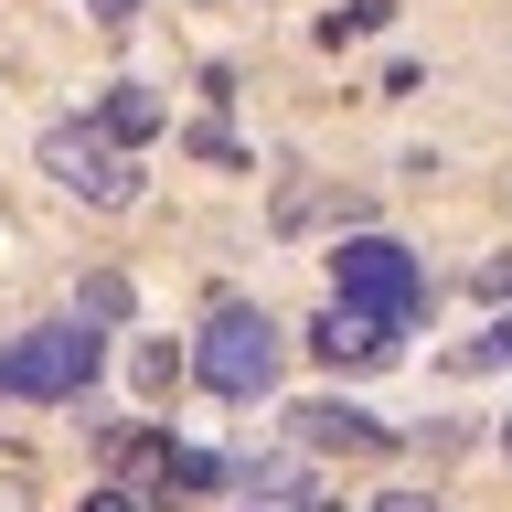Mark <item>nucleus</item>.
<instances>
[{"label": "nucleus", "instance_id": "16", "mask_svg": "<svg viewBox=\"0 0 512 512\" xmlns=\"http://www.w3.org/2000/svg\"><path fill=\"white\" fill-rule=\"evenodd\" d=\"M86 11H96V22H128V11H139V0H86Z\"/></svg>", "mask_w": 512, "mask_h": 512}, {"label": "nucleus", "instance_id": "4", "mask_svg": "<svg viewBox=\"0 0 512 512\" xmlns=\"http://www.w3.org/2000/svg\"><path fill=\"white\" fill-rule=\"evenodd\" d=\"M43 171H54L64 192H86V203H139V171H128V150L96 118H54L43 128Z\"/></svg>", "mask_w": 512, "mask_h": 512}, {"label": "nucleus", "instance_id": "6", "mask_svg": "<svg viewBox=\"0 0 512 512\" xmlns=\"http://www.w3.org/2000/svg\"><path fill=\"white\" fill-rule=\"evenodd\" d=\"M288 438L299 448H342V459H374V448H395V427L363 406H342V395H320V406H288Z\"/></svg>", "mask_w": 512, "mask_h": 512}, {"label": "nucleus", "instance_id": "7", "mask_svg": "<svg viewBox=\"0 0 512 512\" xmlns=\"http://www.w3.org/2000/svg\"><path fill=\"white\" fill-rule=\"evenodd\" d=\"M160 118H171V107H160L150 86H107V107H96V128H107L118 150H128V139H160Z\"/></svg>", "mask_w": 512, "mask_h": 512}, {"label": "nucleus", "instance_id": "9", "mask_svg": "<svg viewBox=\"0 0 512 512\" xmlns=\"http://www.w3.org/2000/svg\"><path fill=\"white\" fill-rule=\"evenodd\" d=\"M502 363H512V320H491L480 342H459V374H502Z\"/></svg>", "mask_w": 512, "mask_h": 512}, {"label": "nucleus", "instance_id": "19", "mask_svg": "<svg viewBox=\"0 0 512 512\" xmlns=\"http://www.w3.org/2000/svg\"><path fill=\"white\" fill-rule=\"evenodd\" d=\"M246 512H256V502H246Z\"/></svg>", "mask_w": 512, "mask_h": 512}, {"label": "nucleus", "instance_id": "3", "mask_svg": "<svg viewBox=\"0 0 512 512\" xmlns=\"http://www.w3.org/2000/svg\"><path fill=\"white\" fill-rule=\"evenodd\" d=\"M331 299H352V310H384V320H416L427 310V267H416L395 235H352L342 256H331Z\"/></svg>", "mask_w": 512, "mask_h": 512}, {"label": "nucleus", "instance_id": "5", "mask_svg": "<svg viewBox=\"0 0 512 512\" xmlns=\"http://www.w3.org/2000/svg\"><path fill=\"white\" fill-rule=\"evenodd\" d=\"M395 342H406V320L352 310V299H331V310L310 320V352L331 363V374H384V363H395Z\"/></svg>", "mask_w": 512, "mask_h": 512}, {"label": "nucleus", "instance_id": "17", "mask_svg": "<svg viewBox=\"0 0 512 512\" xmlns=\"http://www.w3.org/2000/svg\"><path fill=\"white\" fill-rule=\"evenodd\" d=\"M299 512H331V502H299Z\"/></svg>", "mask_w": 512, "mask_h": 512}, {"label": "nucleus", "instance_id": "11", "mask_svg": "<svg viewBox=\"0 0 512 512\" xmlns=\"http://www.w3.org/2000/svg\"><path fill=\"white\" fill-rule=\"evenodd\" d=\"M171 374H182V352H171V342H139V384H150V395H171Z\"/></svg>", "mask_w": 512, "mask_h": 512}, {"label": "nucleus", "instance_id": "8", "mask_svg": "<svg viewBox=\"0 0 512 512\" xmlns=\"http://www.w3.org/2000/svg\"><path fill=\"white\" fill-rule=\"evenodd\" d=\"M384 22H395V0H352V11H320V43H363Z\"/></svg>", "mask_w": 512, "mask_h": 512}, {"label": "nucleus", "instance_id": "18", "mask_svg": "<svg viewBox=\"0 0 512 512\" xmlns=\"http://www.w3.org/2000/svg\"><path fill=\"white\" fill-rule=\"evenodd\" d=\"M502 448H512V427H502Z\"/></svg>", "mask_w": 512, "mask_h": 512}, {"label": "nucleus", "instance_id": "10", "mask_svg": "<svg viewBox=\"0 0 512 512\" xmlns=\"http://www.w3.org/2000/svg\"><path fill=\"white\" fill-rule=\"evenodd\" d=\"M75 320H86V331H107V320H128V278H86V310H75Z\"/></svg>", "mask_w": 512, "mask_h": 512}, {"label": "nucleus", "instance_id": "12", "mask_svg": "<svg viewBox=\"0 0 512 512\" xmlns=\"http://www.w3.org/2000/svg\"><path fill=\"white\" fill-rule=\"evenodd\" d=\"M171 480H182V491H214V480H224V459H203V448H182V459H171Z\"/></svg>", "mask_w": 512, "mask_h": 512}, {"label": "nucleus", "instance_id": "14", "mask_svg": "<svg viewBox=\"0 0 512 512\" xmlns=\"http://www.w3.org/2000/svg\"><path fill=\"white\" fill-rule=\"evenodd\" d=\"M374 512H438V502H427V491H384Z\"/></svg>", "mask_w": 512, "mask_h": 512}, {"label": "nucleus", "instance_id": "13", "mask_svg": "<svg viewBox=\"0 0 512 512\" xmlns=\"http://www.w3.org/2000/svg\"><path fill=\"white\" fill-rule=\"evenodd\" d=\"M86 512H150L139 491H86Z\"/></svg>", "mask_w": 512, "mask_h": 512}, {"label": "nucleus", "instance_id": "1", "mask_svg": "<svg viewBox=\"0 0 512 512\" xmlns=\"http://www.w3.org/2000/svg\"><path fill=\"white\" fill-rule=\"evenodd\" d=\"M96 363H107V342H96L86 320H43L22 342H0V395L11 406H54V395H86Z\"/></svg>", "mask_w": 512, "mask_h": 512}, {"label": "nucleus", "instance_id": "15", "mask_svg": "<svg viewBox=\"0 0 512 512\" xmlns=\"http://www.w3.org/2000/svg\"><path fill=\"white\" fill-rule=\"evenodd\" d=\"M480 288H491V299H512V256H502V267H480Z\"/></svg>", "mask_w": 512, "mask_h": 512}, {"label": "nucleus", "instance_id": "2", "mask_svg": "<svg viewBox=\"0 0 512 512\" xmlns=\"http://www.w3.org/2000/svg\"><path fill=\"white\" fill-rule=\"evenodd\" d=\"M278 363H288L278 320H267V310H246V299H224V310L203 320V352H192V374L214 384L224 406H256V395L278 384Z\"/></svg>", "mask_w": 512, "mask_h": 512}]
</instances>
